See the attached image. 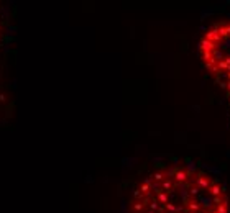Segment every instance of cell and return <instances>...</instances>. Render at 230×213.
<instances>
[{"mask_svg":"<svg viewBox=\"0 0 230 213\" xmlns=\"http://www.w3.org/2000/svg\"><path fill=\"white\" fill-rule=\"evenodd\" d=\"M132 213H229L225 187L192 166L156 171L135 188Z\"/></svg>","mask_w":230,"mask_h":213,"instance_id":"obj_1","label":"cell"},{"mask_svg":"<svg viewBox=\"0 0 230 213\" xmlns=\"http://www.w3.org/2000/svg\"><path fill=\"white\" fill-rule=\"evenodd\" d=\"M0 30H2V26H0Z\"/></svg>","mask_w":230,"mask_h":213,"instance_id":"obj_4","label":"cell"},{"mask_svg":"<svg viewBox=\"0 0 230 213\" xmlns=\"http://www.w3.org/2000/svg\"><path fill=\"white\" fill-rule=\"evenodd\" d=\"M225 89H227V93H229V97H230V84H227Z\"/></svg>","mask_w":230,"mask_h":213,"instance_id":"obj_3","label":"cell"},{"mask_svg":"<svg viewBox=\"0 0 230 213\" xmlns=\"http://www.w3.org/2000/svg\"><path fill=\"white\" fill-rule=\"evenodd\" d=\"M199 54L219 82L230 84V20L219 21L205 31L199 41Z\"/></svg>","mask_w":230,"mask_h":213,"instance_id":"obj_2","label":"cell"}]
</instances>
